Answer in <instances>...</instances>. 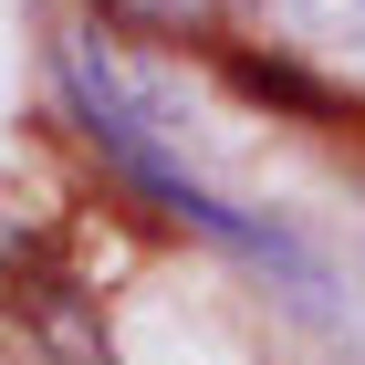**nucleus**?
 Masks as SVG:
<instances>
[{
	"label": "nucleus",
	"instance_id": "1",
	"mask_svg": "<svg viewBox=\"0 0 365 365\" xmlns=\"http://www.w3.org/2000/svg\"><path fill=\"white\" fill-rule=\"evenodd\" d=\"M63 94H73V115H84V136L105 146V157H115L125 178H136L146 198H168V209H178L188 230L230 240L240 261H261V272H282V282H303V292H324V272H313V261L292 251V230L251 220V209H230L220 188H198V178H188V168L168 157V136H157V115L136 105V84H125V73L105 63V42H94V31H73V42H63Z\"/></svg>",
	"mask_w": 365,
	"mask_h": 365
},
{
	"label": "nucleus",
	"instance_id": "2",
	"mask_svg": "<svg viewBox=\"0 0 365 365\" xmlns=\"http://www.w3.org/2000/svg\"><path fill=\"white\" fill-rule=\"evenodd\" d=\"M261 21L292 63H324L344 94H365V0H261Z\"/></svg>",
	"mask_w": 365,
	"mask_h": 365
},
{
	"label": "nucleus",
	"instance_id": "3",
	"mask_svg": "<svg viewBox=\"0 0 365 365\" xmlns=\"http://www.w3.org/2000/svg\"><path fill=\"white\" fill-rule=\"evenodd\" d=\"M125 21H188V11H209V0H115Z\"/></svg>",
	"mask_w": 365,
	"mask_h": 365
}]
</instances>
